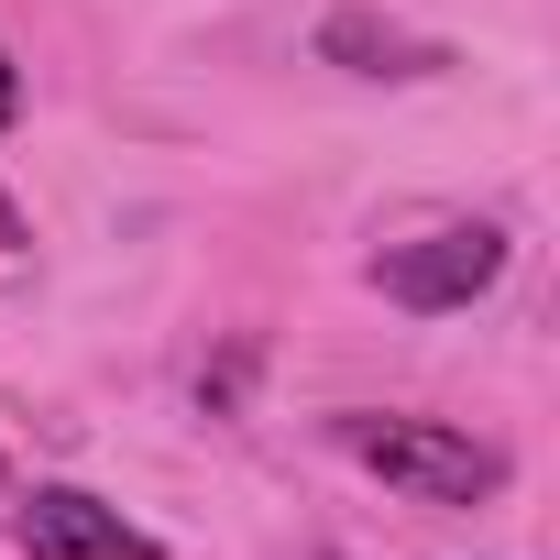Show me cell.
<instances>
[{
    "instance_id": "cell-5",
    "label": "cell",
    "mask_w": 560,
    "mask_h": 560,
    "mask_svg": "<svg viewBox=\"0 0 560 560\" xmlns=\"http://www.w3.org/2000/svg\"><path fill=\"white\" fill-rule=\"evenodd\" d=\"M23 121V78H12V45H0V132Z\"/></svg>"
},
{
    "instance_id": "cell-1",
    "label": "cell",
    "mask_w": 560,
    "mask_h": 560,
    "mask_svg": "<svg viewBox=\"0 0 560 560\" xmlns=\"http://www.w3.org/2000/svg\"><path fill=\"white\" fill-rule=\"evenodd\" d=\"M330 440L363 472H385L396 494H418V505H494L505 494V451L451 429V418H374V407H352V418H330Z\"/></svg>"
},
{
    "instance_id": "cell-6",
    "label": "cell",
    "mask_w": 560,
    "mask_h": 560,
    "mask_svg": "<svg viewBox=\"0 0 560 560\" xmlns=\"http://www.w3.org/2000/svg\"><path fill=\"white\" fill-rule=\"evenodd\" d=\"M23 242H34V231H23V209H12V198H0V253H23Z\"/></svg>"
},
{
    "instance_id": "cell-3",
    "label": "cell",
    "mask_w": 560,
    "mask_h": 560,
    "mask_svg": "<svg viewBox=\"0 0 560 560\" xmlns=\"http://www.w3.org/2000/svg\"><path fill=\"white\" fill-rule=\"evenodd\" d=\"M12 549L23 560H165V538L154 527H132L110 494H89V483H34L23 505H12Z\"/></svg>"
},
{
    "instance_id": "cell-4",
    "label": "cell",
    "mask_w": 560,
    "mask_h": 560,
    "mask_svg": "<svg viewBox=\"0 0 560 560\" xmlns=\"http://www.w3.org/2000/svg\"><path fill=\"white\" fill-rule=\"evenodd\" d=\"M319 56L352 67V78H440V67H451L429 34H396V23H374V12H330V23H319Z\"/></svg>"
},
{
    "instance_id": "cell-7",
    "label": "cell",
    "mask_w": 560,
    "mask_h": 560,
    "mask_svg": "<svg viewBox=\"0 0 560 560\" xmlns=\"http://www.w3.org/2000/svg\"><path fill=\"white\" fill-rule=\"evenodd\" d=\"M0 483H12V462H0Z\"/></svg>"
},
{
    "instance_id": "cell-2",
    "label": "cell",
    "mask_w": 560,
    "mask_h": 560,
    "mask_svg": "<svg viewBox=\"0 0 560 560\" xmlns=\"http://www.w3.org/2000/svg\"><path fill=\"white\" fill-rule=\"evenodd\" d=\"M494 275H505V231H494V220H451V231H418V242H385V253H374V287H385L396 308H418V319L472 308Z\"/></svg>"
}]
</instances>
